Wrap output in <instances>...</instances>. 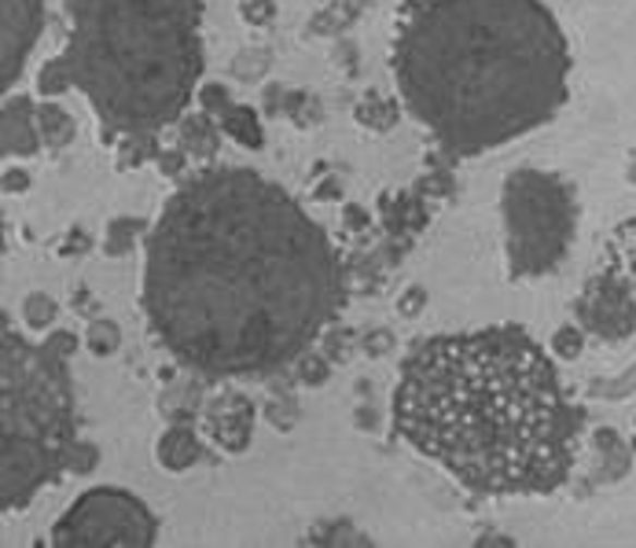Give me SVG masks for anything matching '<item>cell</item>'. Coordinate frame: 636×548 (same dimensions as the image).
I'll list each match as a JSON object with an SVG mask.
<instances>
[{
	"label": "cell",
	"instance_id": "1",
	"mask_svg": "<svg viewBox=\"0 0 636 548\" xmlns=\"http://www.w3.org/2000/svg\"><path fill=\"white\" fill-rule=\"evenodd\" d=\"M332 239L280 184L247 166L199 169L147 233L144 313L199 376L295 365L343 310Z\"/></svg>",
	"mask_w": 636,
	"mask_h": 548
},
{
	"label": "cell",
	"instance_id": "2",
	"mask_svg": "<svg viewBox=\"0 0 636 548\" xmlns=\"http://www.w3.org/2000/svg\"><path fill=\"white\" fill-rule=\"evenodd\" d=\"M394 431L471 493L538 497L571 478L581 413L538 338L493 324L434 335L405 357Z\"/></svg>",
	"mask_w": 636,
	"mask_h": 548
},
{
	"label": "cell",
	"instance_id": "3",
	"mask_svg": "<svg viewBox=\"0 0 636 548\" xmlns=\"http://www.w3.org/2000/svg\"><path fill=\"white\" fill-rule=\"evenodd\" d=\"M571 63L544 0H412L391 56L405 111L449 158L552 122L571 99Z\"/></svg>",
	"mask_w": 636,
	"mask_h": 548
},
{
	"label": "cell",
	"instance_id": "4",
	"mask_svg": "<svg viewBox=\"0 0 636 548\" xmlns=\"http://www.w3.org/2000/svg\"><path fill=\"white\" fill-rule=\"evenodd\" d=\"M63 52L37 74V93L77 88L99 136H152L181 122L203 78V0H67Z\"/></svg>",
	"mask_w": 636,
	"mask_h": 548
},
{
	"label": "cell",
	"instance_id": "5",
	"mask_svg": "<svg viewBox=\"0 0 636 548\" xmlns=\"http://www.w3.org/2000/svg\"><path fill=\"white\" fill-rule=\"evenodd\" d=\"M71 335L52 346H34L4 324L0 346V391H4V453H0V508H26L41 486L71 467L77 450L74 383L67 372Z\"/></svg>",
	"mask_w": 636,
	"mask_h": 548
},
{
	"label": "cell",
	"instance_id": "6",
	"mask_svg": "<svg viewBox=\"0 0 636 548\" xmlns=\"http://www.w3.org/2000/svg\"><path fill=\"white\" fill-rule=\"evenodd\" d=\"M504 228L512 281L552 273L578 228L574 188L541 169H515L504 181Z\"/></svg>",
	"mask_w": 636,
	"mask_h": 548
},
{
	"label": "cell",
	"instance_id": "7",
	"mask_svg": "<svg viewBox=\"0 0 636 548\" xmlns=\"http://www.w3.org/2000/svg\"><path fill=\"white\" fill-rule=\"evenodd\" d=\"M155 534H158V523H155V515L147 512V504H141L125 490L96 486V490L82 493L63 512V520H59L52 531V545L56 548H71V545L147 548V545H155Z\"/></svg>",
	"mask_w": 636,
	"mask_h": 548
},
{
	"label": "cell",
	"instance_id": "8",
	"mask_svg": "<svg viewBox=\"0 0 636 548\" xmlns=\"http://www.w3.org/2000/svg\"><path fill=\"white\" fill-rule=\"evenodd\" d=\"M578 313L589 332L622 338L636 327V302L629 295L625 281H619V273H608L600 281L589 284V291L581 295Z\"/></svg>",
	"mask_w": 636,
	"mask_h": 548
},
{
	"label": "cell",
	"instance_id": "9",
	"mask_svg": "<svg viewBox=\"0 0 636 548\" xmlns=\"http://www.w3.org/2000/svg\"><path fill=\"white\" fill-rule=\"evenodd\" d=\"M45 23V0H4V67H0V85H12L23 74V63L34 48Z\"/></svg>",
	"mask_w": 636,
	"mask_h": 548
},
{
	"label": "cell",
	"instance_id": "10",
	"mask_svg": "<svg viewBox=\"0 0 636 548\" xmlns=\"http://www.w3.org/2000/svg\"><path fill=\"white\" fill-rule=\"evenodd\" d=\"M206 427H211L217 445L240 453L247 450V442H251L254 408L247 405V397L240 394H221V397H214L211 408H206Z\"/></svg>",
	"mask_w": 636,
	"mask_h": 548
},
{
	"label": "cell",
	"instance_id": "11",
	"mask_svg": "<svg viewBox=\"0 0 636 548\" xmlns=\"http://www.w3.org/2000/svg\"><path fill=\"white\" fill-rule=\"evenodd\" d=\"M37 111H29V99L15 96L4 104V155H29L41 141V129H34Z\"/></svg>",
	"mask_w": 636,
	"mask_h": 548
},
{
	"label": "cell",
	"instance_id": "12",
	"mask_svg": "<svg viewBox=\"0 0 636 548\" xmlns=\"http://www.w3.org/2000/svg\"><path fill=\"white\" fill-rule=\"evenodd\" d=\"M217 122L228 136H236L243 147H262V126H257V118L251 107H240V104H228L221 115H217Z\"/></svg>",
	"mask_w": 636,
	"mask_h": 548
},
{
	"label": "cell",
	"instance_id": "13",
	"mask_svg": "<svg viewBox=\"0 0 636 548\" xmlns=\"http://www.w3.org/2000/svg\"><path fill=\"white\" fill-rule=\"evenodd\" d=\"M199 456V442L192 438V431H184V427H177L163 438V445H158V461H163L170 472H181Z\"/></svg>",
	"mask_w": 636,
	"mask_h": 548
},
{
	"label": "cell",
	"instance_id": "14",
	"mask_svg": "<svg viewBox=\"0 0 636 548\" xmlns=\"http://www.w3.org/2000/svg\"><path fill=\"white\" fill-rule=\"evenodd\" d=\"M37 129H41V141L48 147H63L74 136L71 115H67L63 107H56V104H45L41 111H37Z\"/></svg>",
	"mask_w": 636,
	"mask_h": 548
},
{
	"label": "cell",
	"instance_id": "15",
	"mask_svg": "<svg viewBox=\"0 0 636 548\" xmlns=\"http://www.w3.org/2000/svg\"><path fill=\"white\" fill-rule=\"evenodd\" d=\"M181 136H184V152H192V155H214L217 133H214V126L206 122L203 115L188 118L184 129H181Z\"/></svg>",
	"mask_w": 636,
	"mask_h": 548
},
{
	"label": "cell",
	"instance_id": "16",
	"mask_svg": "<svg viewBox=\"0 0 636 548\" xmlns=\"http://www.w3.org/2000/svg\"><path fill=\"white\" fill-rule=\"evenodd\" d=\"M614 265L636 276V222H625L614 236Z\"/></svg>",
	"mask_w": 636,
	"mask_h": 548
},
{
	"label": "cell",
	"instance_id": "17",
	"mask_svg": "<svg viewBox=\"0 0 636 548\" xmlns=\"http://www.w3.org/2000/svg\"><path fill=\"white\" fill-rule=\"evenodd\" d=\"M243 15H247V23H254V26H269L273 0H243Z\"/></svg>",
	"mask_w": 636,
	"mask_h": 548
},
{
	"label": "cell",
	"instance_id": "18",
	"mask_svg": "<svg viewBox=\"0 0 636 548\" xmlns=\"http://www.w3.org/2000/svg\"><path fill=\"white\" fill-rule=\"evenodd\" d=\"M555 346H560V354L563 357H578V350H581V338H578V332H560L555 335Z\"/></svg>",
	"mask_w": 636,
	"mask_h": 548
}]
</instances>
